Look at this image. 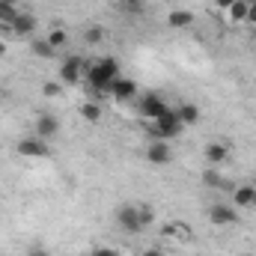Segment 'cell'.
I'll list each match as a JSON object with an SVG mask.
<instances>
[{
    "mask_svg": "<svg viewBox=\"0 0 256 256\" xmlns=\"http://www.w3.org/2000/svg\"><path fill=\"white\" fill-rule=\"evenodd\" d=\"M92 256H116V254H114L110 248H96V250H92Z\"/></svg>",
    "mask_w": 256,
    "mask_h": 256,
    "instance_id": "obj_30",
    "label": "cell"
},
{
    "mask_svg": "<svg viewBox=\"0 0 256 256\" xmlns=\"http://www.w3.org/2000/svg\"><path fill=\"white\" fill-rule=\"evenodd\" d=\"M15 152L21 155V158H48V140H42V137H24V140H18V146H15Z\"/></svg>",
    "mask_w": 256,
    "mask_h": 256,
    "instance_id": "obj_6",
    "label": "cell"
},
{
    "mask_svg": "<svg viewBox=\"0 0 256 256\" xmlns=\"http://www.w3.org/2000/svg\"><path fill=\"white\" fill-rule=\"evenodd\" d=\"M248 6H250V0H236V3L226 9L230 21H232V24H244V18H248Z\"/></svg>",
    "mask_w": 256,
    "mask_h": 256,
    "instance_id": "obj_19",
    "label": "cell"
},
{
    "mask_svg": "<svg viewBox=\"0 0 256 256\" xmlns=\"http://www.w3.org/2000/svg\"><path fill=\"white\" fill-rule=\"evenodd\" d=\"M250 42H254V48H256V30H254V33H250Z\"/></svg>",
    "mask_w": 256,
    "mask_h": 256,
    "instance_id": "obj_33",
    "label": "cell"
},
{
    "mask_svg": "<svg viewBox=\"0 0 256 256\" xmlns=\"http://www.w3.org/2000/svg\"><path fill=\"white\" fill-rule=\"evenodd\" d=\"M104 36H108V30H104L102 24H90V27L84 30V42H86V45H102Z\"/></svg>",
    "mask_w": 256,
    "mask_h": 256,
    "instance_id": "obj_20",
    "label": "cell"
},
{
    "mask_svg": "<svg viewBox=\"0 0 256 256\" xmlns=\"http://www.w3.org/2000/svg\"><path fill=\"white\" fill-rule=\"evenodd\" d=\"M194 21H196V18H194L191 9H173V12L167 15V24H170L173 30H185V27H191Z\"/></svg>",
    "mask_w": 256,
    "mask_h": 256,
    "instance_id": "obj_15",
    "label": "cell"
},
{
    "mask_svg": "<svg viewBox=\"0 0 256 256\" xmlns=\"http://www.w3.org/2000/svg\"><path fill=\"white\" fill-rule=\"evenodd\" d=\"M116 226H120L122 232H128V236H137V232L146 230V226L140 224V212H137V206H131V202H126V206L116 208Z\"/></svg>",
    "mask_w": 256,
    "mask_h": 256,
    "instance_id": "obj_3",
    "label": "cell"
},
{
    "mask_svg": "<svg viewBox=\"0 0 256 256\" xmlns=\"http://www.w3.org/2000/svg\"><path fill=\"white\" fill-rule=\"evenodd\" d=\"M84 72H86V60H84L80 54H72V57H66L63 66H60V80H63L66 86H74V84H80Z\"/></svg>",
    "mask_w": 256,
    "mask_h": 256,
    "instance_id": "obj_4",
    "label": "cell"
},
{
    "mask_svg": "<svg viewBox=\"0 0 256 256\" xmlns=\"http://www.w3.org/2000/svg\"><path fill=\"white\" fill-rule=\"evenodd\" d=\"M84 80H86V86H90L92 92H98V96H110V84H114L116 78H114V74H108L98 63H92V66H86Z\"/></svg>",
    "mask_w": 256,
    "mask_h": 256,
    "instance_id": "obj_2",
    "label": "cell"
},
{
    "mask_svg": "<svg viewBox=\"0 0 256 256\" xmlns=\"http://www.w3.org/2000/svg\"><path fill=\"white\" fill-rule=\"evenodd\" d=\"M254 188H256V182H254Z\"/></svg>",
    "mask_w": 256,
    "mask_h": 256,
    "instance_id": "obj_36",
    "label": "cell"
},
{
    "mask_svg": "<svg viewBox=\"0 0 256 256\" xmlns=\"http://www.w3.org/2000/svg\"><path fill=\"white\" fill-rule=\"evenodd\" d=\"M3 54H6V45H3V42H0V57H3Z\"/></svg>",
    "mask_w": 256,
    "mask_h": 256,
    "instance_id": "obj_34",
    "label": "cell"
},
{
    "mask_svg": "<svg viewBox=\"0 0 256 256\" xmlns=\"http://www.w3.org/2000/svg\"><path fill=\"white\" fill-rule=\"evenodd\" d=\"M116 6H120V12H126V15H143L146 0H116Z\"/></svg>",
    "mask_w": 256,
    "mask_h": 256,
    "instance_id": "obj_21",
    "label": "cell"
},
{
    "mask_svg": "<svg viewBox=\"0 0 256 256\" xmlns=\"http://www.w3.org/2000/svg\"><path fill=\"white\" fill-rule=\"evenodd\" d=\"M182 128H185V126H182V120H179V114H176V110L170 108V110H167L164 116H158V120H152L146 131H149V137H152V140H170V137H176V134H182Z\"/></svg>",
    "mask_w": 256,
    "mask_h": 256,
    "instance_id": "obj_1",
    "label": "cell"
},
{
    "mask_svg": "<svg viewBox=\"0 0 256 256\" xmlns=\"http://www.w3.org/2000/svg\"><path fill=\"white\" fill-rule=\"evenodd\" d=\"M214 3H218V6H220V9H230V6H232V3H236V0H214Z\"/></svg>",
    "mask_w": 256,
    "mask_h": 256,
    "instance_id": "obj_31",
    "label": "cell"
},
{
    "mask_svg": "<svg viewBox=\"0 0 256 256\" xmlns=\"http://www.w3.org/2000/svg\"><path fill=\"white\" fill-rule=\"evenodd\" d=\"M98 66H102V68H104L108 74H114V78H120V63H116L114 57H102V60H98Z\"/></svg>",
    "mask_w": 256,
    "mask_h": 256,
    "instance_id": "obj_27",
    "label": "cell"
},
{
    "mask_svg": "<svg viewBox=\"0 0 256 256\" xmlns=\"http://www.w3.org/2000/svg\"><path fill=\"white\" fill-rule=\"evenodd\" d=\"M137 110H140V116H143V120H149V122H152V120L164 116V114H167L170 108H167V102H164V98H161L158 92H146V96L140 98Z\"/></svg>",
    "mask_w": 256,
    "mask_h": 256,
    "instance_id": "obj_5",
    "label": "cell"
},
{
    "mask_svg": "<svg viewBox=\"0 0 256 256\" xmlns=\"http://www.w3.org/2000/svg\"><path fill=\"white\" fill-rule=\"evenodd\" d=\"M9 27H12V36H33L36 33V15H30V12L21 9V15Z\"/></svg>",
    "mask_w": 256,
    "mask_h": 256,
    "instance_id": "obj_11",
    "label": "cell"
},
{
    "mask_svg": "<svg viewBox=\"0 0 256 256\" xmlns=\"http://www.w3.org/2000/svg\"><path fill=\"white\" fill-rule=\"evenodd\" d=\"M21 15V6L15 0H0V24H12Z\"/></svg>",
    "mask_w": 256,
    "mask_h": 256,
    "instance_id": "obj_18",
    "label": "cell"
},
{
    "mask_svg": "<svg viewBox=\"0 0 256 256\" xmlns=\"http://www.w3.org/2000/svg\"><path fill=\"white\" fill-rule=\"evenodd\" d=\"M33 134L42 137V140H54V137L60 134V120H57L54 114H39V120H36V126H33Z\"/></svg>",
    "mask_w": 256,
    "mask_h": 256,
    "instance_id": "obj_8",
    "label": "cell"
},
{
    "mask_svg": "<svg viewBox=\"0 0 256 256\" xmlns=\"http://www.w3.org/2000/svg\"><path fill=\"white\" fill-rule=\"evenodd\" d=\"M232 206L236 208H254L256 206V188L254 185H238L232 194Z\"/></svg>",
    "mask_w": 256,
    "mask_h": 256,
    "instance_id": "obj_14",
    "label": "cell"
},
{
    "mask_svg": "<svg viewBox=\"0 0 256 256\" xmlns=\"http://www.w3.org/2000/svg\"><path fill=\"white\" fill-rule=\"evenodd\" d=\"M176 114H179V120H182V126H185V128L200 122V108L191 104V102H182V104L176 108Z\"/></svg>",
    "mask_w": 256,
    "mask_h": 256,
    "instance_id": "obj_17",
    "label": "cell"
},
{
    "mask_svg": "<svg viewBox=\"0 0 256 256\" xmlns=\"http://www.w3.org/2000/svg\"><path fill=\"white\" fill-rule=\"evenodd\" d=\"M27 256H51V254H48V250H45L42 244H33V248L27 250Z\"/></svg>",
    "mask_w": 256,
    "mask_h": 256,
    "instance_id": "obj_29",
    "label": "cell"
},
{
    "mask_svg": "<svg viewBox=\"0 0 256 256\" xmlns=\"http://www.w3.org/2000/svg\"><path fill=\"white\" fill-rule=\"evenodd\" d=\"M42 96H45V98H60V96H63V84H60V80H48V84L42 86Z\"/></svg>",
    "mask_w": 256,
    "mask_h": 256,
    "instance_id": "obj_25",
    "label": "cell"
},
{
    "mask_svg": "<svg viewBox=\"0 0 256 256\" xmlns=\"http://www.w3.org/2000/svg\"><path fill=\"white\" fill-rule=\"evenodd\" d=\"M224 182H226V179H224V176H220L214 167L202 173V185H206V188H224Z\"/></svg>",
    "mask_w": 256,
    "mask_h": 256,
    "instance_id": "obj_24",
    "label": "cell"
},
{
    "mask_svg": "<svg viewBox=\"0 0 256 256\" xmlns=\"http://www.w3.org/2000/svg\"><path fill=\"white\" fill-rule=\"evenodd\" d=\"M208 220L214 226H232V224H238V208L236 206H226V202H214L208 208Z\"/></svg>",
    "mask_w": 256,
    "mask_h": 256,
    "instance_id": "obj_7",
    "label": "cell"
},
{
    "mask_svg": "<svg viewBox=\"0 0 256 256\" xmlns=\"http://www.w3.org/2000/svg\"><path fill=\"white\" fill-rule=\"evenodd\" d=\"M244 24L256 30V0H250V6H248V18H244Z\"/></svg>",
    "mask_w": 256,
    "mask_h": 256,
    "instance_id": "obj_28",
    "label": "cell"
},
{
    "mask_svg": "<svg viewBox=\"0 0 256 256\" xmlns=\"http://www.w3.org/2000/svg\"><path fill=\"white\" fill-rule=\"evenodd\" d=\"M84 256H92V254H84Z\"/></svg>",
    "mask_w": 256,
    "mask_h": 256,
    "instance_id": "obj_35",
    "label": "cell"
},
{
    "mask_svg": "<svg viewBox=\"0 0 256 256\" xmlns=\"http://www.w3.org/2000/svg\"><path fill=\"white\" fill-rule=\"evenodd\" d=\"M45 39L51 42V48H54V51H60V48H63L66 42H68V33H66L63 27H54V30H51V33H48Z\"/></svg>",
    "mask_w": 256,
    "mask_h": 256,
    "instance_id": "obj_23",
    "label": "cell"
},
{
    "mask_svg": "<svg viewBox=\"0 0 256 256\" xmlns=\"http://www.w3.org/2000/svg\"><path fill=\"white\" fill-rule=\"evenodd\" d=\"M102 104H92V102H86V104H80V120H86V122H98L102 120Z\"/></svg>",
    "mask_w": 256,
    "mask_h": 256,
    "instance_id": "obj_22",
    "label": "cell"
},
{
    "mask_svg": "<svg viewBox=\"0 0 256 256\" xmlns=\"http://www.w3.org/2000/svg\"><path fill=\"white\" fill-rule=\"evenodd\" d=\"M161 236L164 238H176V242H188L191 238V226L185 220H167L161 226Z\"/></svg>",
    "mask_w": 256,
    "mask_h": 256,
    "instance_id": "obj_12",
    "label": "cell"
},
{
    "mask_svg": "<svg viewBox=\"0 0 256 256\" xmlns=\"http://www.w3.org/2000/svg\"><path fill=\"white\" fill-rule=\"evenodd\" d=\"M137 212H140V224H143V226L155 224V208H152V206H137Z\"/></svg>",
    "mask_w": 256,
    "mask_h": 256,
    "instance_id": "obj_26",
    "label": "cell"
},
{
    "mask_svg": "<svg viewBox=\"0 0 256 256\" xmlns=\"http://www.w3.org/2000/svg\"><path fill=\"white\" fill-rule=\"evenodd\" d=\"M202 155H206V161H208L212 167H220V164H224V161L230 158V146H226V143H218V140H214V143H208V146L202 149Z\"/></svg>",
    "mask_w": 256,
    "mask_h": 256,
    "instance_id": "obj_13",
    "label": "cell"
},
{
    "mask_svg": "<svg viewBox=\"0 0 256 256\" xmlns=\"http://www.w3.org/2000/svg\"><path fill=\"white\" fill-rule=\"evenodd\" d=\"M30 51H33V57H39V60H54V57H57V51L51 48V42H48V39H39V36L30 39Z\"/></svg>",
    "mask_w": 256,
    "mask_h": 256,
    "instance_id": "obj_16",
    "label": "cell"
},
{
    "mask_svg": "<svg viewBox=\"0 0 256 256\" xmlns=\"http://www.w3.org/2000/svg\"><path fill=\"white\" fill-rule=\"evenodd\" d=\"M146 158H149V164H170L173 161V152H170V146H167V140H152L149 143V149H146Z\"/></svg>",
    "mask_w": 256,
    "mask_h": 256,
    "instance_id": "obj_10",
    "label": "cell"
},
{
    "mask_svg": "<svg viewBox=\"0 0 256 256\" xmlns=\"http://www.w3.org/2000/svg\"><path fill=\"white\" fill-rule=\"evenodd\" d=\"M134 96H137V84L131 78H122L120 74L110 84V98H116V102H134Z\"/></svg>",
    "mask_w": 256,
    "mask_h": 256,
    "instance_id": "obj_9",
    "label": "cell"
},
{
    "mask_svg": "<svg viewBox=\"0 0 256 256\" xmlns=\"http://www.w3.org/2000/svg\"><path fill=\"white\" fill-rule=\"evenodd\" d=\"M143 256H164L158 248H149V250H143Z\"/></svg>",
    "mask_w": 256,
    "mask_h": 256,
    "instance_id": "obj_32",
    "label": "cell"
}]
</instances>
